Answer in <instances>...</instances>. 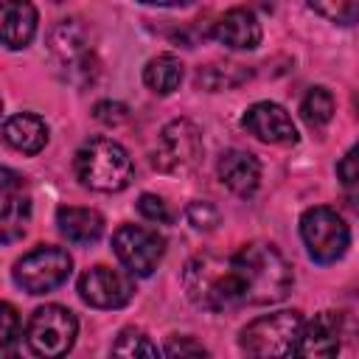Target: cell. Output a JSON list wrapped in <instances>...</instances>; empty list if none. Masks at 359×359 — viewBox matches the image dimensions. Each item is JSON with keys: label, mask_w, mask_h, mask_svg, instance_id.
<instances>
[{"label": "cell", "mask_w": 359, "mask_h": 359, "mask_svg": "<svg viewBox=\"0 0 359 359\" xmlns=\"http://www.w3.org/2000/svg\"><path fill=\"white\" fill-rule=\"evenodd\" d=\"M188 300L205 311H230L247 306V283L236 255H194L182 269Z\"/></svg>", "instance_id": "1"}, {"label": "cell", "mask_w": 359, "mask_h": 359, "mask_svg": "<svg viewBox=\"0 0 359 359\" xmlns=\"http://www.w3.org/2000/svg\"><path fill=\"white\" fill-rule=\"evenodd\" d=\"M236 258L247 280V306H272L292 292V266L272 244L250 241L236 252Z\"/></svg>", "instance_id": "2"}, {"label": "cell", "mask_w": 359, "mask_h": 359, "mask_svg": "<svg viewBox=\"0 0 359 359\" xmlns=\"http://www.w3.org/2000/svg\"><path fill=\"white\" fill-rule=\"evenodd\" d=\"M73 171L84 188L101 191V194H115L132 182L135 165H132L129 151L121 143H115L109 137H93L76 151Z\"/></svg>", "instance_id": "3"}, {"label": "cell", "mask_w": 359, "mask_h": 359, "mask_svg": "<svg viewBox=\"0 0 359 359\" xmlns=\"http://www.w3.org/2000/svg\"><path fill=\"white\" fill-rule=\"evenodd\" d=\"M303 323V314L294 309L264 314L241 328L238 348L247 356H289L297 348Z\"/></svg>", "instance_id": "4"}, {"label": "cell", "mask_w": 359, "mask_h": 359, "mask_svg": "<svg viewBox=\"0 0 359 359\" xmlns=\"http://www.w3.org/2000/svg\"><path fill=\"white\" fill-rule=\"evenodd\" d=\"M202 132L194 121L188 118H177L171 123H165L157 135L154 151H151V165L163 174H191L199 163H202Z\"/></svg>", "instance_id": "5"}, {"label": "cell", "mask_w": 359, "mask_h": 359, "mask_svg": "<svg viewBox=\"0 0 359 359\" xmlns=\"http://www.w3.org/2000/svg\"><path fill=\"white\" fill-rule=\"evenodd\" d=\"M300 236L306 252L317 264H334L345 255L351 244V230L334 208L314 205L300 216Z\"/></svg>", "instance_id": "6"}, {"label": "cell", "mask_w": 359, "mask_h": 359, "mask_svg": "<svg viewBox=\"0 0 359 359\" xmlns=\"http://www.w3.org/2000/svg\"><path fill=\"white\" fill-rule=\"evenodd\" d=\"M76 331H79L76 314L65 306L48 303L31 314V320L25 325V342H28L31 353L53 359V356H65L73 348Z\"/></svg>", "instance_id": "7"}, {"label": "cell", "mask_w": 359, "mask_h": 359, "mask_svg": "<svg viewBox=\"0 0 359 359\" xmlns=\"http://www.w3.org/2000/svg\"><path fill=\"white\" fill-rule=\"evenodd\" d=\"M73 269V258L67 250L42 244L25 252L14 264V283L28 294H48L59 289Z\"/></svg>", "instance_id": "8"}, {"label": "cell", "mask_w": 359, "mask_h": 359, "mask_svg": "<svg viewBox=\"0 0 359 359\" xmlns=\"http://www.w3.org/2000/svg\"><path fill=\"white\" fill-rule=\"evenodd\" d=\"M112 250L118 255V261L126 266L129 275L146 278L157 269V264L163 261L165 252V238L154 230V227H143V224H121L112 233Z\"/></svg>", "instance_id": "9"}, {"label": "cell", "mask_w": 359, "mask_h": 359, "mask_svg": "<svg viewBox=\"0 0 359 359\" xmlns=\"http://www.w3.org/2000/svg\"><path fill=\"white\" fill-rule=\"evenodd\" d=\"M50 53L56 56V62L67 70V79L87 84L95 79L98 73V59L87 45V34L79 25V20H62L50 36H48Z\"/></svg>", "instance_id": "10"}, {"label": "cell", "mask_w": 359, "mask_h": 359, "mask_svg": "<svg viewBox=\"0 0 359 359\" xmlns=\"http://www.w3.org/2000/svg\"><path fill=\"white\" fill-rule=\"evenodd\" d=\"M135 283L126 272L93 266L79 278V297L93 309H121L132 300Z\"/></svg>", "instance_id": "11"}, {"label": "cell", "mask_w": 359, "mask_h": 359, "mask_svg": "<svg viewBox=\"0 0 359 359\" xmlns=\"http://www.w3.org/2000/svg\"><path fill=\"white\" fill-rule=\"evenodd\" d=\"M31 219V194L25 188V180L14 174L11 168L0 171V230L3 241L11 244L14 238L25 236Z\"/></svg>", "instance_id": "12"}, {"label": "cell", "mask_w": 359, "mask_h": 359, "mask_svg": "<svg viewBox=\"0 0 359 359\" xmlns=\"http://www.w3.org/2000/svg\"><path fill=\"white\" fill-rule=\"evenodd\" d=\"M241 126L250 135H255L258 140L275 143V146H294L297 137H300L292 115L280 104H275V101H258V104H252L244 112Z\"/></svg>", "instance_id": "13"}, {"label": "cell", "mask_w": 359, "mask_h": 359, "mask_svg": "<svg viewBox=\"0 0 359 359\" xmlns=\"http://www.w3.org/2000/svg\"><path fill=\"white\" fill-rule=\"evenodd\" d=\"M345 331V317L339 311H320L314 320L303 323L294 353L297 356H334L339 351Z\"/></svg>", "instance_id": "14"}, {"label": "cell", "mask_w": 359, "mask_h": 359, "mask_svg": "<svg viewBox=\"0 0 359 359\" xmlns=\"http://www.w3.org/2000/svg\"><path fill=\"white\" fill-rule=\"evenodd\" d=\"M216 171H219L222 185H227L236 196H252L261 182V163L255 154H250L244 149L222 151Z\"/></svg>", "instance_id": "15"}, {"label": "cell", "mask_w": 359, "mask_h": 359, "mask_svg": "<svg viewBox=\"0 0 359 359\" xmlns=\"http://www.w3.org/2000/svg\"><path fill=\"white\" fill-rule=\"evenodd\" d=\"M213 36L230 50H252L261 45V22L250 8L236 6L219 17Z\"/></svg>", "instance_id": "16"}, {"label": "cell", "mask_w": 359, "mask_h": 359, "mask_svg": "<svg viewBox=\"0 0 359 359\" xmlns=\"http://www.w3.org/2000/svg\"><path fill=\"white\" fill-rule=\"evenodd\" d=\"M56 227L73 244H93L104 233V216L98 210H93V208L62 205L56 210Z\"/></svg>", "instance_id": "17"}, {"label": "cell", "mask_w": 359, "mask_h": 359, "mask_svg": "<svg viewBox=\"0 0 359 359\" xmlns=\"http://www.w3.org/2000/svg\"><path fill=\"white\" fill-rule=\"evenodd\" d=\"M3 137L11 149L22 151V154H36L45 149L48 143V126L39 115L34 112H17L11 118H6L3 123Z\"/></svg>", "instance_id": "18"}, {"label": "cell", "mask_w": 359, "mask_h": 359, "mask_svg": "<svg viewBox=\"0 0 359 359\" xmlns=\"http://www.w3.org/2000/svg\"><path fill=\"white\" fill-rule=\"evenodd\" d=\"M36 8L28 0H3V45L8 50L25 48L36 34Z\"/></svg>", "instance_id": "19"}, {"label": "cell", "mask_w": 359, "mask_h": 359, "mask_svg": "<svg viewBox=\"0 0 359 359\" xmlns=\"http://www.w3.org/2000/svg\"><path fill=\"white\" fill-rule=\"evenodd\" d=\"M180 81H182V62L174 53H160V56L149 59L143 67V84L157 95L174 93L180 87Z\"/></svg>", "instance_id": "20"}, {"label": "cell", "mask_w": 359, "mask_h": 359, "mask_svg": "<svg viewBox=\"0 0 359 359\" xmlns=\"http://www.w3.org/2000/svg\"><path fill=\"white\" fill-rule=\"evenodd\" d=\"M252 73L244 65L236 62H213L196 70V87L208 90V93H219V90H233L238 84H244Z\"/></svg>", "instance_id": "21"}, {"label": "cell", "mask_w": 359, "mask_h": 359, "mask_svg": "<svg viewBox=\"0 0 359 359\" xmlns=\"http://www.w3.org/2000/svg\"><path fill=\"white\" fill-rule=\"evenodd\" d=\"M300 115L314 132L325 129L334 118V95L325 87H311L300 101Z\"/></svg>", "instance_id": "22"}, {"label": "cell", "mask_w": 359, "mask_h": 359, "mask_svg": "<svg viewBox=\"0 0 359 359\" xmlns=\"http://www.w3.org/2000/svg\"><path fill=\"white\" fill-rule=\"evenodd\" d=\"M112 353L115 356H160V348L146 337V331L129 325L112 342Z\"/></svg>", "instance_id": "23"}, {"label": "cell", "mask_w": 359, "mask_h": 359, "mask_svg": "<svg viewBox=\"0 0 359 359\" xmlns=\"http://www.w3.org/2000/svg\"><path fill=\"white\" fill-rule=\"evenodd\" d=\"M309 8L334 25L359 22V0H309Z\"/></svg>", "instance_id": "24"}, {"label": "cell", "mask_w": 359, "mask_h": 359, "mask_svg": "<svg viewBox=\"0 0 359 359\" xmlns=\"http://www.w3.org/2000/svg\"><path fill=\"white\" fill-rule=\"evenodd\" d=\"M17 337H22L17 309L11 303H3L0 306V348H3V353L11 351V345L17 342Z\"/></svg>", "instance_id": "25"}, {"label": "cell", "mask_w": 359, "mask_h": 359, "mask_svg": "<svg viewBox=\"0 0 359 359\" xmlns=\"http://www.w3.org/2000/svg\"><path fill=\"white\" fill-rule=\"evenodd\" d=\"M185 219H188V224L196 227V230H213V227L219 224V210H216L210 202L196 199V202H191V205L185 208Z\"/></svg>", "instance_id": "26"}, {"label": "cell", "mask_w": 359, "mask_h": 359, "mask_svg": "<svg viewBox=\"0 0 359 359\" xmlns=\"http://www.w3.org/2000/svg\"><path fill=\"white\" fill-rule=\"evenodd\" d=\"M93 115H95V121H101L104 126H118V123H123V121L129 118V107L121 104V101H98V104L93 107Z\"/></svg>", "instance_id": "27"}, {"label": "cell", "mask_w": 359, "mask_h": 359, "mask_svg": "<svg viewBox=\"0 0 359 359\" xmlns=\"http://www.w3.org/2000/svg\"><path fill=\"white\" fill-rule=\"evenodd\" d=\"M137 210H140V216L149 219V222H157V224L171 222V213H168L165 202H163L160 196H154V194H143V196L137 199Z\"/></svg>", "instance_id": "28"}, {"label": "cell", "mask_w": 359, "mask_h": 359, "mask_svg": "<svg viewBox=\"0 0 359 359\" xmlns=\"http://www.w3.org/2000/svg\"><path fill=\"white\" fill-rule=\"evenodd\" d=\"M163 353H168V356H205L208 351L194 337H168Z\"/></svg>", "instance_id": "29"}, {"label": "cell", "mask_w": 359, "mask_h": 359, "mask_svg": "<svg viewBox=\"0 0 359 359\" xmlns=\"http://www.w3.org/2000/svg\"><path fill=\"white\" fill-rule=\"evenodd\" d=\"M337 177L345 182V185H356L359 182V143H353L348 149V154L337 163Z\"/></svg>", "instance_id": "30"}, {"label": "cell", "mask_w": 359, "mask_h": 359, "mask_svg": "<svg viewBox=\"0 0 359 359\" xmlns=\"http://www.w3.org/2000/svg\"><path fill=\"white\" fill-rule=\"evenodd\" d=\"M146 6H163V8H180V6H191L194 0H137Z\"/></svg>", "instance_id": "31"}, {"label": "cell", "mask_w": 359, "mask_h": 359, "mask_svg": "<svg viewBox=\"0 0 359 359\" xmlns=\"http://www.w3.org/2000/svg\"><path fill=\"white\" fill-rule=\"evenodd\" d=\"M50 3H65V0H50Z\"/></svg>", "instance_id": "32"}]
</instances>
